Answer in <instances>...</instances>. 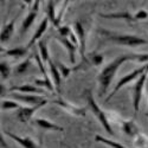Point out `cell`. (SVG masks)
I'll list each match as a JSON object with an SVG mask.
<instances>
[{
    "instance_id": "6da1fadb",
    "label": "cell",
    "mask_w": 148,
    "mask_h": 148,
    "mask_svg": "<svg viewBox=\"0 0 148 148\" xmlns=\"http://www.w3.org/2000/svg\"><path fill=\"white\" fill-rule=\"evenodd\" d=\"M127 60H133L134 62V53H128V55H123V56L116 57L114 60H112L109 64H107L102 69V71L100 72V75H98V77H97L98 85H100V91H98V95L100 96H103L107 92L110 83H112L114 76L116 75L117 70Z\"/></svg>"
},
{
    "instance_id": "7a4b0ae2",
    "label": "cell",
    "mask_w": 148,
    "mask_h": 148,
    "mask_svg": "<svg viewBox=\"0 0 148 148\" xmlns=\"http://www.w3.org/2000/svg\"><path fill=\"white\" fill-rule=\"evenodd\" d=\"M98 34H100L104 40L113 42L115 44L123 45V46L135 47V46L147 44V40L141 38V37L134 36V34H120L115 31H110V30H106V29H100L98 30Z\"/></svg>"
},
{
    "instance_id": "3957f363",
    "label": "cell",
    "mask_w": 148,
    "mask_h": 148,
    "mask_svg": "<svg viewBox=\"0 0 148 148\" xmlns=\"http://www.w3.org/2000/svg\"><path fill=\"white\" fill-rule=\"evenodd\" d=\"M84 97H85V100H87V102H88V108L92 112V114L98 120V122L102 125V127L104 128V130L108 134H110V135H114V132H113L112 126H110V123L108 121V117H107L106 113L100 108V106L96 103L95 98L92 96V91L90 89H87V90L84 91Z\"/></svg>"
},
{
    "instance_id": "277c9868",
    "label": "cell",
    "mask_w": 148,
    "mask_h": 148,
    "mask_svg": "<svg viewBox=\"0 0 148 148\" xmlns=\"http://www.w3.org/2000/svg\"><path fill=\"white\" fill-rule=\"evenodd\" d=\"M146 71H148V63L147 64H145V65H142L141 68H139V69H136V70H134V71H132L130 73H128V75H126V76H123L122 78H120L119 79V82L116 83V85H115V88H114V90L112 91V94H109V96H108V98L106 100V102H108L110 98H112L123 85H126V84H128V83H130L132 81H134V79H138L142 73H145Z\"/></svg>"
},
{
    "instance_id": "5b68a950",
    "label": "cell",
    "mask_w": 148,
    "mask_h": 148,
    "mask_svg": "<svg viewBox=\"0 0 148 148\" xmlns=\"http://www.w3.org/2000/svg\"><path fill=\"white\" fill-rule=\"evenodd\" d=\"M147 81V73H142V75L136 79L133 88V107H134V113L135 115L138 114L139 109H140V102H141V97H142V89L146 84Z\"/></svg>"
},
{
    "instance_id": "8992f818",
    "label": "cell",
    "mask_w": 148,
    "mask_h": 148,
    "mask_svg": "<svg viewBox=\"0 0 148 148\" xmlns=\"http://www.w3.org/2000/svg\"><path fill=\"white\" fill-rule=\"evenodd\" d=\"M11 97L14 98V101H17V102L26 103V104H30V106H37V104H40V103L47 101L46 98L42 95H30V94L13 92V94H11Z\"/></svg>"
},
{
    "instance_id": "52a82bcc",
    "label": "cell",
    "mask_w": 148,
    "mask_h": 148,
    "mask_svg": "<svg viewBox=\"0 0 148 148\" xmlns=\"http://www.w3.org/2000/svg\"><path fill=\"white\" fill-rule=\"evenodd\" d=\"M47 103V101L40 103V104H37V106H30V107H20L19 109H17L16 112V116L17 119L20 121V122H24L26 123L31 120V117L33 116V114L37 112V110H39L42 107H44L45 104Z\"/></svg>"
},
{
    "instance_id": "ba28073f",
    "label": "cell",
    "mask_w": 148,
    "mask_h": 148,
    "mask_svg": "<svg viewBox=\"0 0 148 148\" xmlns=\"http://www.w3.org/2000/svg\"><path fill=\"white\" fill-rule=\"evenodd\" d=\"M52 103L58 104L59 107H62L64 110H66L69 114H71L73 116H84L85 115V108H79V107L73 106V104L65 101L64 98H62V97H58L57 100H53Z\"/></svg>"
},
{
    "instance_id": "9c48e42d",
    "label": "cell",
    "mask_w": 148,
    "mask_h": 148,
    "mask_svg": "<svg viewBox=\"0 0 148 148\" xmlns=\"http://www.w3.org/2000/svg\"><path fill=\"white\" fill-rule=\"evenodd\" d=\"M38 8H39V1H34L32 10L29 12V14L26 16V18L23 20L21 29H20V32L21 33H25L32 26V24L34 23L36 18H37V14H38Z\"/></svg>"
},
{
    "instance_id": "30bf717a",
    "label": "cell",
    "mask_w": 148,
    "mask_h": 148,
    "mask_svg": "<svg viewBox=\"0 0 148 148\" xmlns=\"http://www.w3.org/2000/svg\"><path fill=\"white\" fill-rule=\"evenodd\" d=\"M75 33L79 42V50H81L79 52H81L82 60H87V57H85V32H84L83 24L81 21H75Z\"/></svg>"
},
{
    "instance_id": "8fae6325",
    "label": "cell",
    "mask_w": 148,
    "mask_h": 148,
    "mask_svg": "<svg viewBox=\"0 0 148 148\" xmlns=\"http://www.w3.org/2000/svg\"><path fill=\"white\" fill-rule=\"evenodd\" d=\"M5 134L7 136H10L11 139H13L16 142H18L23 148H40L38 145H37L30 136H25V138H21V136H18V135L11 133V132H5Z\"/></svg>"
},
{
    "instance_id": "7c38bea8",
    "label": "cell",
    "mask_w": 148,
    "mask_h": 148,
    "mask_svg": "<svg viewBox=\"0 0 148 148\" xmlns=\"http://www.w3.org/2000/svg\"><path fill=\"white\" fill-rule=\"evenodd\" d=\"M47 25H49V19H47V18H44V19L40 21L39 26L37 27V30H36L34 34L32 36L31 40L29 42V44H27V46H26L27 49L32 47V46H33V44H34L37 40H39V39L42 38V36L44 34V32H45V31H46V29H47Z\"/></svg>"
},
{
    "instance_id": "4fadbf2b",
    "label": "cell",
    "mask_w": 148,
    "mask_h": 148,
    "mask_svg": "<svg viewBox=\"0 0 148 148\" xmlns=\"http://www.w3.org/2000/svg\"><path fill=\"white\" fill-rule=\"evenodd\" d=\"M33 125H36L37 127H39L42 129H45V130H55V132H63L64 128L63 127H59L55 123L50 122L46 119H36L32 121Z\"/></svg>"
},
{
    "instance_id": "5bb4252c",
    "label": "cell",
    "mask_w": 148,
    "mask_h": 148,
    "mask_svg": "<svg viewBox=\"0 0 148 148\" xmlns=\"http://www.w3.org/2000/svg\"><path fill=\"white\" fill-rule=\"evenodd\" d=\"M47 63H49V70H50V73H51V76H52V82L55 84L57 91H59L60 83H62V73L58 70L56 63H53V62H52V59H50Z\"/></svg>"
},
{
    "instance_id": "9a60e30c",
    "label": "cell",
    "mask_w": 148,
    "mask_h": 148,
    "mask_svg": "<svg viewBox=\"0 0 148 148\" xmlns=\"http://www.w3.org/2000/svg\"><path fill=\"white\" fill-rule=\"evenodd\" d=\"M12 91H20L21 94H30V95H33V94H39V95H45V90L44 89H40V88H37L34 85H31V84H25V85H19V87H13L11 89Z\"/></svg>"
},
{
    "instance_id": "2e32d148",
    "label": "cell",
    "mask_w": 148,
    "mask_h": 148,
    "mask_svg": "<svg viewBox=\"0 0 148 148\" xmlns=\"http://www.w3.org/2000/svg\"><path fill=\"white\" fill-rule=\"evenodd\" d=\"M56 39H57L60 44H63L64 47L68 50V52H69V58H70V62H71V63H75V62H76V59H75V53H76V49H77V46L73 44L72 42H70L68 38L56 37Z\"/></svg>"
},
{
    "instance_id": "e0dca14e",
    "label": "cell",
    "mask_w": 148,
    "mask_h": 148,
    "mask_svg": "<svg viewBox=\"0 0 148 148\" xmlns=\"http://www.w3.org/2000/svg\"><path fill=\"white\" fill-rule=\"evenodd\" d=\"M122 130L125 132L128 136H132V138H136L140 134L136 123L132 120L130 121H122Z\"/></svg>"
},
{
    "instance_id": "ac0fdd59",
    "label": "cell",
    "mask_w": 148,
    "mask_h": 148,
    "mask_svg": "<svg viewBox=\"0 0 148 148\" xmlns=\"http://www.w3.org/2000/svg\"><path fill=\"white\" fill-rule=\"evenodd\" d=\"M14 21L16 19L11 20L8 24H6V25L3 27L1 30V33H0V40H1V43H7L10 40V38L12 37V34H13L14 32Z\"/></svg>"
},
{
    "instance_id": "d6986e66",
    "label": "cell",
    "mask_w": 148,
    "mask_h": 148,
    "mask_svg": "<svg viewBox=\"0 0 148 148\" xmlns=\"http://www.w3.org/2000/svg\"><path fill=\"white\" fill-rule=\"evenodd\" d=\"M100 17L102 18H108V19H125L127 21H134L135 17L130 13V12H115V13H100Z\"/></svg>"
},
{
    "instance_id": "ffe728a7",
    "label": "cell",
    "mask_w": 148,
    "mask_h": 148,
    "mask_svg": "<svg viewBox=\"0 0 148 148\" xmlns=\"http://www.w3.org/2000/svg\"><path fill=\"white\" fill-rule=\"evenodd\" d=\"M27 47H14V49H11V50H6L5 56H11V57H14V58H20L24 57L27 53Z\"/></svg>"
},
{
    "instance_id": "44dd1931",
    "label": "cell",
    "mask_w": 148,
    "mask_h": 148,
    "mask_svg": "<svg viewBox=\"0 0 148 148\" xmlns=\"http://www.w3.org/2000/svg\"><path fill=\"white\" fill-rule=\"evenodd\" d=\"M95 140L98 141V142H102L107 146H109L110 148H126L122 143H119L116 141H113V140H109V139H104L103 136H100V135H96L95 136Z\"/></svg>"
},
{
    "instance_id": "7402d4cb",
    "label": "cell",
    "mask_w": 148,
    "mask_h": 148,
    "mask_svg": "<svg viewBox=\"0 0 148 148\" xmlns=\"http://www.w3.org/2000/svg\"><path fill=\"white\" fill-rule=\"evenodd\" d=\"M30 66H31V59L27 58V59H25L24 62H21L20 64H18V65L16 66L13 73H14V75H21V73L26 72V71L29 70Z\"/></svg>"
},
{
    "instance_id": "603a6c76",
    "label": "cell",
    "mask_w": 148,
    "mask_h": 148,
    "mask_svg": "<svg viewBox=\"0 0 148 148\" xmlns=\"http://www.w3.org/2000/svg\"><path fill=\"white\" fill-rule=\"evenodd\" d=\"M38 49H39V53L40 58L43 62H49V51H47V42L46 40H39L38 43Z\"/></svg>"
},
{
    "instance_id": "cb8c5ba5",
    "label": "cell",
    "mask_w": 148,
    "mask_h": 148,
    "mask_svg": "<svg viewBox=\"0 0 148 148\" xmlns=\"http://www.w3.org/2000/svg\"><path fill=\"white\" fill-rule=\"evenodd\" d=\"M55 5L56 3L55 1H49L47 3V7H46V13H47V19L51 20L53 25H56V13H55Z\"/></svg>"
},
{
    "instance_id": "d4e9b609",
    "label": "cell",
    "mask_w": 148,
    "mask_h": 148,
    "mask_svg": "<svg viewBox=\"0 0 148 148\" xmlns=\"http://www.w3.org/2000/svg\"><path fill=\"white\" fill-rule=\"evenodd\" d=\"M0 73H1L3 79H6L11 75V66L6 60H1V63H0Z\"/></svg>"
},
{
    "instance_id": "484cf974",
    "label": "cell",
    "mask_w": 148,
    "mask_h": 148,
    "mask_svg": "<svg viewBox=\"0 0 148 148\" xmlns=\"http://www.w3.org/2000/svg\"><path fill=\"white\" fill-rule=\"evenodd\" d=\"M21 106L19 102L17 101H10V100H5L1 102V109L3 110H11V109H19Z\"/></svg>"
},
{
    "instance_id": "4316f807",
    "label": "cell",
    "mask_w": 148,
    "mask_h": 148,
    "mask_svg": "<svg viewBox=\"0 0 148 148\" xmlns=\"http://www.w3.org/2000/svg\"><path fill=\"white\" fill-rule=\"evenodd\" d=\"M56 65H57L58 70L60 71L62 76H63L64 78H66V77L70 75V72L73 70V69H71V68H68V66H65L63 63H60V62H56Z\"/></svg>"
},
{
    "instance_id": "83f0119b",
    "label": "cell",
    "mask_w": 148,
    "mask_h": 148,
    "mask_svg": "<svg viewBox=\"0 0 148 148\" xmlns=\"http://www.w3.org/2000/svg\"><path fill=\"white\" fill-rule=\"evenodd\" d=\"M135 145L139 148H148V139L143 136V135L139 134L136 136V140H135Z\"/></svg>"
},
{
    "instance_id": "f1b7e54d",
    "label": "cell",
    "mask_w": 148,
    "mask_h": 148,
    "mask_svg": "<svg viewBox=\"0 0 148 148\" xmlns=\"http://www.w3.org/2000/svg\"><path fill=\"white\" fill-rule=\"evenodd\" d=\"M89 62L91 65H101L103 62V56L100 53H92L89 58Z\"/></svg>"
},
{
    "instance_id": "f546056e",
    "label": "cell",
    "mask_w": 148,
    "mask_h": 148,
    "mask_svg": "<svg viewBox=\"0 0 148 148\" xmlns=\"http://www.w3.org/2000/svg\"><path fill=\"white\" fill-rule=\"evenodd\" d=\"M58 33H59V37H62V38H66V37H69L70 33H71L70 26H68V25H65V26H59V27H58Z\"/></svg>"
},
{
    "instance_id": "4dcf8cb0",
    "label": "cell",
    "mask_w": 148,
    "mask_h": 148,
    "mask_svg": "<svg viewBox=\"0 0 148 148\" xmlns=\"http://www.w3.org/2000/svg\"><path fill=\"white\" fill-rule=\"evenodd\" d=\"M134 62L139 63H146L148 62V53H134Z\"/></svg>"
},
{
    "instance_id": "1f68e13d",
    "label": "cell",
    "mask_w": 148,
    "mask_h": 148,
    "mask_svg": "<svg viewBox=\"0 0 148 148\" xmlns=\"http://www.w3.org/2000/svg\"><path fill=\"white\" fill-rule=\"evenodd\" d=\"M134 17H135V20H143V19H147V18H148V12L145 11V10H140Z\"/></svg>"
},
{
    "instance_id": "d6a6232c",
    "label": "cell",
    "mask_w": 148,
    "mask_h": 148,
    "mask_svg": "<svg viewBox=\"0 0 148 148\" xmlns=\"http://www.w3.org/2000/svg\"><path fill=\"white\" fill-rule=\"evenodd\" d=\"M147 92H148V81H147Z\"/></svg>"
}]
</instances>
